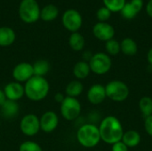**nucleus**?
<instances>
[{
	"instance_id": "nucleus-1",
	"label": "nucleus",
	"mask_w": 152,
	"mask_h": 151,
	"mask_svg": "<svg viewBox=\"0 0 152 151\" xmlns=\"http://www.w3.org/2000/svg\"><path fill=\"white\" fill-rule=\"evenodd\" d=\"M101 140L110 145L120 142L124 134L120 120L114 116H108L101 122L99 126Z\"/></svg>"
},
{
	"instance_id": "nucleus-2",
	"label": "nucleus",
	"mask_w": 152,
	"mask_h": 151,
	"mask_svg": "<svg viewBox=\"0 0 152 151\" xmlns=\"http://www.w3.org/2000/svg\"><path fill=\"white\" fill-rule=\"evenodd\" d=\"M50 91V84L44 77L33 76L24 85L25 96L31 101H41L46 98Z\"/></svg>"
},
{
	"instance_id": "nucleus-3",
	"label": "nucleus",
	"mask_w": 152,
	"mask_h": 151,
	"mask_svg": "<svg viewBox=\"0 0 152 151\" xmlns=\"http://www.w3.org/2000/svg\"><path fill=\"white\" fill-rule=\"evenodd\" d=\"M77 140L78 143L85 148H94L102 141L99 127L90 123L84 124L77 132Z\"/></svg>"
},
{
	"instance_id": "nucleus-4",
	"label": "nucleus",
	"mask_w": 152,
	"mask_h": 151,
	"mask_svg": "<svg viewBox=\"0 0 152 151\" xmlns=\"http://www.w3.org/2000/svg\"><path fill=\"white\" fill-rule=\"evenodd\" d=\"M20 19L25 23H34L40 18V8L36 0H21L19 5Z\"/></svg>"
},
{
	"instance_id": "nucleus-5",
	"label": "nucleus",
	"mask_w": 152,
	"mask_h": 151,
	"mask_svg": "<svg viewBox=\"0 0 152 151\" xmlns=\"http://www.w3.org/2000/svg\"><path fill=\"white\" fill-rule=\"evenodd\" d=\"M107 98L113 101L122 102L129 96V88L126 83L120 80H112L105 85Z\"/></svg>"
},
{
	"instance_id": "nucleus-6",
	"label": "nucleus",
	"mask_w": 152,
	"mask_h": 151,
	"mask_svg": "<svg viewBox=\"0 0 152 151\" xmlns=\"http://www.w3.org/2000/svg\"><path fill=\"white\" fill-rule=\"evenodd\" d=\"M82 106L77 98L66 96L64 101L61 103L60 112L61 117L67 121L76 120L81 114Z\"/></svg>"
},
{
	"instance_id": "nucleus-7",
	"label": "nucleus",
	"mask_w": 152,
	"mask_h": 151,
	"mask_svg": "<svg viewBox=\"0 0 152 151\" xmlns=\"http://www.w3.org/2000/svg\"><path fill=\"white\" fill-rule=\"evenodd\" d=\"M88 63L91 72L100 76L107 74L112 66L110 57L104 53H96L93 54Z\"/></svg>"
},
{
	"instance_id": "nucleus-8",
	"label": "nucleus",
	"mask_w": 152,
	"mask_h": 151,
	"mask_svg": "<svg viewBox=\"0 0 152 151\" xmlns=\"http://www.w3.org/2000/svg\"><path fill=\"white\" fill-rule=\"evenodd\" d=\"M20 130L25 136H35L40 131L39 117L32 113L23 116L20 122Z\"/></svg>"
},
{
	"instance_id": "nucleus-9",
	"label": "nucleus",
	"mask_w": 152,
	"mask_h": 151,
	"mask_svg": "<svg viewBox=\"0 0 152 151\" xmlns=\"http://www.w3.org/2000/svg\"><path fill=\"white\" fill-rule=\"evenodd\" d=\"M61 22L63 27L67 30L74 33L77 32L80 29L83 23V20L78 11L75 9H69L64 12L61 18Z\"/></svg>"
},
{
	"instance_id": "nucleus-10",
	"label": "nucleus",
	"mask_w": 152,
	"mask_h": 151,
	"mask_svg": "<svg viewBox=\"0 0 152 151\" xmlns=\"http://www.w3.org/2000/svg\"><path fill=\"white\" fill-rule=\"evenodd\" d=\"M12 76L14 81L18 83H26L28 79H30L34 76L32 64L28 62H20L14 66Z\"/></svg>"
},
{
	"instance_id": "nucleus-11",
	"label": "nucleus",
	"mask_w": 152,
	"mask_h": 151,
	"mask_svg": "<svg viewBox=\"0 0 152 151\" xmlns=\"http://www.w3.org/2000/svg\"><path fill=\"white\" fill-rule=\"evenodd\" d=\"M39 123H40V130L50 133L56 130V128L59 125V117L57 113H55L53 110L45 111L40 117H39Z\"/></svg>"
},
{
	"instance_id": "nucleus-12",
	"label": "nucleus",
	"mask_w": 152,
	"mask_h": 151,
	"mask_svg": "<svg viewBox=\"0 0 152 151\" xmlns=\"http://www.w3.org/2000/svg\"><path fill=\"white\" fill-rule=\"evenodd\" d=\"M93 34L97 39L107 42L113 38L115 35V29L107 22H98L93 28Z\"/></svg>"
},
{
	"instance_id": "nucleus-13",
	"label": "nucleus",
	"mask_w": 152,
	"mask_h": 151,
	"mask_svg": "<svg viewBox=\"0 0 152 151\" xmlns=\"http://www.w3.org/2000/svg\"><path fill=\"white\" fill-rule=\"evenodd\" d=\"M3 90H4L6 99L9 101H18L23 96H25L24 85L16 81L10 82L7 85H5Z\"/></svg>"
},
{
	"instance_id": "nucleus-14",
	"label": "nucleus",
	"mask_w": 152,
	"mask_h": 151,
	"mask_svg": "<svg viewBox=\"0 0 152 151\" xmlns=\"http://www.w3.org/2000/svg\"><path fill=\"white\" fill-rule=\"evenodd\" d=\"M86 97L88 101L93 105H99L102 103L107 98L105 86L101 84H94L91 85L87 91Z\"/></svg>"
},
{
	"instance_id": "nucleus-15",
	"label": "nucleus",
	"mask_w": 152,
	"mask_h": 151,
	"mask_svg": "<svg viewBox=\"0 0 152 151\" xmlns=\"http://www.w3.org/2000/svg\"><path fill=\"white\" fill-rule=\"evenodd\" d=\"M2 116L6 119H12L18 116L20 107L17 101L6 100L5 102L0 107Z\"/></svg>"
},
{
	"instance_id": "nucleus-16",
	"label": "nucleus",
	"mask_w": 152,
	"mask_h": 151,
	"mask_svg": "<svg viewBox=\"0 0 152 151\" xmlns=\"http://www.w3.org/2000/svg\"><path fill=\"white\" fill-rule=\"evenodd\" d=\"M16 39L14 30L9 27H0V46L7 47L12 45Z\"/></svg>"
},
{
	"instance_id": "nucleus-17",
	"label": "nucleus",
	"mask_w": 152,
	"mask_h": 151,
	"mask_svg": "<svg viewBox=\"0 0 152 151\" xmlns=\"http://www.w3.org/2000/svg\"><path fill=\"white\" fill-rule=\"evenodd\" d=\"M73 75L74 77L77 79V80H83L86 79L91 73V69H90V66L89 63L85 61H81L77 62L74 67H73Z\"/></svg>"
},
{
	"instance_id": "nucleus-18",
	"label": "nucleus",
	"mask_w": 152,
	"mask_h": 151,
	"mask_svg": "<svg viewBox=\"0 0 152 151\" xmlns=\"http://www.w3.org/2000/svg\"><path fill=\"white\" fill-rule=\"evenodd\" d=\"M121 142H123L128 148H134L141 142V134L135 130H128L124 133Z\"/></svg>"
},
{
	"instance_id": "nucleus-19",
	"label": "nucleus",
	"mask_w": 152,
	"mask_h": 151,
	"mask_svg": "<svg viewBox=\"0 0 152 151\" xmlns=\"http://www.w3.org/2000/svg\"><path fill=\"white\" fill-rule=\"evenodd\" d=\"M84 91V85L80 80L75 79L70 81L65 87V94L68 97L77 98Z\"/></svg>"
},
{
	"instance_id": "nucleus-20",
	"label": "nucleus",
	"mask_w": 152,
	"mask_h": 151,
	"mask_svg": "<svg viewBox=\"0 0 152 151\" xmlns=\"http://www.w3.org/2000/svg\"><path fill=\"white\" fill-rule=\"evenodd\" d=\"M120 50L124 54L127 56H134L137 53L138 46L134 39L130 37H126L124 38L120 43Z\"/></svg>"
},
{
	"instance_id": "nucleus-21",
	"label": "nucleus",
	"mask_w": 152,
	"mask_h": 151,
	"mask_svg": "<svg viewBox=\"0 0 152 151\" xmlns=\"http://www.w3.org/2000/svg\"><path fill=\"white\" fill-rule=\"evenodd\" d=\"M59 14V9L54 4H46L40 10V18L44 21H53L54 20Z\"/></svg>"
},
{
	"instance_id": "nucleus-22",
	"label": "nucleus",
	"mask_w": 152,
	"mask_h": 151,
	"mask_svg": "<svg viewBox=\"0 0 152 151\" xmlns=\"http://www.w3.org/2000/svg\"><path fill=\"white\" fill-rule=\"evenodd\" d=\"M85 44H86L85 37L80 33L78 32L71 33V35L69 37V45L73 51L75 52L82 51L85 47Z\"/></svg>"
},
{
	"instance_id": "nucleus-23",
	"label": "nucleus",
	"mask_w": 152,
	"mask_h": 151,
	"mask_svg": "<svg viewBox=\"0 0 152 151\" xmlns=\"http://www.w3.org/2000/svg\"><path fill=\"white\" fill-rule=\"evenodd\" d=\"M33 71H34V76L37 77H44L45 75L48 74V72L50 71L51 66L48 61L44 60V59H40L36 61L33 64Z\"/></svg>"
},
{
	"instance_id": "nucleus-24",
	"label": "nucleus",
	"mask_w": 152,
	"mask_h": 151,
	"mask_svg": "<svg viewBox=\"0 0 152 151\" xmlns=\"http://www.w3.org/2000/svg\"><path fill=\"white\" fill-rule=\"evenodd\" d=\"M139 109L146 118L152 115V98L149 96H144L139 101Z\"/></svg>"
},
{
	"instance_id": "nucleus-25",
	"label": "nucleus",
	"mask_w": 152,
	"mask_h": 151,
	"mask_svg": "<svg viewBox=\"0 0 152 151\" xmlns=\"http://www.w3.org/2000/svg\"><path fill=\"white\" fill-rule=\"evenodd\" d=\"M103 4L110 12H120L126 4V0H103Z\"/></svg>"
},
{
	"instance_id": "nucleus-26",
	"label": "nucleus",
	"mask_w": 152,
	"mask_h": 151,
	"mask_svg": "<svg viewBox=\"0 0 152 151\" xmlns=\"http://www.w3.org/2000/svg\"><path fill=\"white\" fill-rule=\"evenodd\" d=\"M105 48H106L107 53L110 55H112V56L117 55L121 52V50H120V43L118 42L117 40L113 39V38L106 42Z\"/></svg>"
},
{
	"instance_id": "nucleus-27",
	"label": "nucleus",
	"mask_w": 152,
	"mask_h": 151,
	"mask_svg": "<svg viewBox=\"0 0 152 151\" xmlns=\"http://www.w3.org/2000/svg\"><path fill=\"white\" fill-rule=\"evenodd\" d=\"M19 151H43V149L36 142L26 141L20 143L19 146Z\"/></svg>"
},
{
	"instance_id": "nucleus-28",
	"label": "nucleus",
	"mask_w": 152,
	"mask_h": 151,
	"mask_svg": "<svg viewBox=\"0 0 152 151\" xmlns=\"http://www.w3.org/2000/svg\"><path fill=\"white\" fill-rule=\"evenodd\" d=\"M120 12H121L122 16L125 19H126V20L134 19L137 15V13H138V12L134 8V6L130 4V2L129 3H126L124 7L122 8V10Z\"/></svg>"
},
{
	"instance_id": "nucleus-29",
	"label": "nucleus",
	"mask_w": 152,
	"mask_h": 151,
	"mask_svg": "<svg viewBox=\"0 0 152 151\" xmlns=\"http://www.w3.org/2000/svg\"><path fill=\"white\" fill-rule=\"evenodd\" d=\"M110 15H111V12L105 6L101 7L96 12L97 19L100 20V22H105L110 18Z\"/></svg>"
},
{
	"instance_id": "nucleus-30",
	"label": "nucleus",
	"mask_w": 152,
	"mask_h": 151,
	"mask_svg": "<svg viewBox=\"0 0 152 151\" xmlns=\"http://www.w3.org/2000/svg\"><path fill=\"white\" fill-rule=\"evenodd\" d=\"M111 151H128V147L123 142H118L112 144Z\"/></svg>"
},
{
	"instance_id": "nucleus-31",
	"label": "nucleus",
	"mask_w": 152,
	"mask_h": 151,
	"mask_svg": "<svg viewBox=\"0 0 152 151\" xmlns=\"http://www.w3.org/2000/svg\"><path fill=\"white\" fill-rule=\"evenodd\" d=\"M144 128L146 133L152 137V115L146 117L144 121Z\"/></svg>"
},
{
	"instance_id": "nucleus-32",
	"label": "nucleus",
	"mask_w": 152,
	"mask_h": 151,
	"mask_svg": "<svg viewBox=\"0 0 152 151\" xmlns=\"http://www.w3.org/2000/svg\"><path fill=\"white\" fill-rule=\"evenodd\" d=\"M130 4L134 6V8L138 12L142 10V5H143L142 0H131V1H130Z\"/></svg>"
},
{
	"instance_id": "nucleus-33",
	"label": "nucleus",
	"mask_w": 152,
	"mask_h": 151,
	"mask_svg": "<svg viewBox=\"0 0 152 151\" xmlns=\"http://www.w3.org/2000/svg\"><path fill=\"white\" fill-rule=\"evenodd\" d=\"M65 95L62 93H55V95H54V101L57 102V103H61L63 101H64V99H65Z\"/></svg>"
},
{
	"instance_id": "nucleus-34",
	"label": "nucleus",
	"mask_w": 152,
	"mask_h": 151,
	"mask_svg": "<svg viewBox=\"0 0 152 151\" xmlns=\"http://www.w3.org/2000/svg\"><path fill=\"white\" fill-rule=\"evenodd\" d=\"M6 100H7V99H6V97H5V94H4V90H3V89H0V107L5 102Z\"/></svg>"
},
{
	"instance_id": "nucleus-35",
	"label": "nucleus",
	"mask_w": 152,
	"mask_h": 151,
	"mask_svg": "<svg viewBox=\"0 0 152 151\" xmlns=\"http://www.w3.org/2000/svg\"><path fill=\"white\" fill-rule=\"evenodd\" d=\"M146 11H147V13L152 17V0H150L148 4H147V7H146Z\"/></svg>"
},
{
	"instance_id": "nucleus-36",
	"label": "nucleus",
	"mask_w": 152,
	"mask_h": 151,
	"mask_svg": "<svg viewBox=\"0 0 152 151\" xmlns=\"http://www.w3.org/2000/svg\"><path fill=\"white\" fill-rule=\"evenodd\" d=\"M147 61L150 63V65L152 66V48H151L147 53Z\"/></svg>"
},
{
	"instance_id": "nucleus-37",
	"label": "nucleus",
	"mask_w": 152,
	"mask_h": 151,
	"mask_svg": "<svg viewBox=\"0 0 152 151\" xmlns=\"http://www.w3.org/2000/svg\"><path fill=\"white\" fill-rule=\"evenodd\" d=\"M0 125H1V122H0Z\"/></svg>"
}]
</instances>
